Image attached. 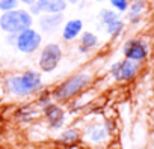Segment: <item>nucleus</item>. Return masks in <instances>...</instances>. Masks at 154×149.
<instances>
[{"label": "nucleus", "mask_w": 154, "mask_h": 149, "mask_svg": "<svg viewBox=\"0 0 154 149\" xmlns=\"http://www.w3.org/2000/svg\"><path fill=\"white\" fill-rule=\"evenodd\" d=\"M35 5L39 14H62L66 9V0H36Z\"/></svg>", "instance_id": "1a4fd4ad"}, {"label": "nucleus", "mask_w": 154, "mask_h": 149, "mask_svg": "<svg viewBox=\"0 0 154 149\" xmlns=\"http://www.w3.org/2000/svg\"><path fill=\"white\" fill-rule=\"evenodd\" d=\"M98 42V38L91 33V32H83V35L80 36V50L82 51H88L91 48H94Z\"/></svg>", "instance_id": "4468645a"}, {"label": "nucleus", "mask_w": 154, "mask_h": 149, "mask_svg": "<svg viewBox=\"0 0 154 149\" xmlns=\"http://www.w3.org/2000/svg\"><path fill=\"white\" fill-rule=\"evenodd\" d=\"M79 137H80L79 131L74 130V128H71V130L63 131V133L59 136V140H60V142H63V143H74V142L79 140Z\"/></svg>", "instance_id": "dca6fc26"}, {"label": "nucleus", "mask_w": 154, "mask_h": 149, "mask_svg": "<svg viewBox=\"0 0 154 149\" xmlns=\"http://www.w3.org/2000/svg\"><path fill=\"white\" fill-rule=\"evenodd\" d=\"M42 110H44V115L47 118V122H48L50 128L59 130L63 125V122H65V113H63V110L59 106H56V104L51 103V104L45 106Z\"/></svg>", "instance_id": "6e6552de"}, {"label": "nucleus", "mask_w": 154, "mask_h": 149, "mask_svg": "<svg viewBox=\"0 0 154 149\" xmlns=\"http://www.w3.org/2000/svg\"><path fill=\"white\" fill-rule=\"evenodd\" d=\"M41 35L39 32H36L35 29H26L20 33H17L15 36V47L21 51V53H26V54H30L33 51H36L41 45Z\"/></svg>", "instance_id": "20e7f679"}, {"label": "nucleus", "mask_w": 154, "mask_h": 149, "mask_svg": "<svg viewBox=\"0 0 154 149\" xmlns=\"http://www.w3.org/2000/svg\"><path fill=\"white\" fill-rule=\"evenodd\" d=\"M85 137L91 143H101L107 137V130H106V127H103L100 124H94V125H91V127L86 128Z\"/></svg>", "instance_id": "f8f14e48"}, {"label": "nucleus", "mask_w": 154, "mask_h": 149, "mask_svg": "<svg viewBox=\"0 0 154 149\" xmlns=\"http://www.w3.org/2000/svg\"><path fill=\"white\" fill-rule=\"evenodd\" d=\"M6 89L11 95L15 97H27L33 92H36L42 86L41 74L36 71H26L20 76L9 77L6 80Z\"/></svg>", "instance_id": "f257e3e1"}, {"label": "nucleus", "mask_w": 154, "mask_h": 149, "mask_svg": "<svg viewBox=\"0 0 154 149\" xmlns=\"http://www.w3.org/2000/svg\"><path fill=\"white\" fill-rule=\"evenodd\" d=\"M145 8V2L143 0H133L131 5H130V12H128V18L131 20L133 24L139 23L140 20V14Z\"/></svg>", "instance_id": "ddd939ff"}, {"label": "nucleus", "mask_w": 154, "mask_h": 149, "mask_svg": "<svg viewBox=\"0 0 154 149\" xmlns=\"http://www.w3.org/2000/svg\"><path fill=\"white\" fill-rule=\"evenodd\" d=\"M124 56L125 59L131 60V62H142L148 57V53H149V47L145 41L142 39H128L125 44H124Z\"/></svg>", "instance_id": "0eeeda50"}, {"label": "nucleus", "mask_w": 154, "mask_h": 149, "mask_svg": "<svg viewBox=\"0 0 154 149\" xmlns=\"http://www.w3.org/2000/svg\"><path fill=\"white\" fill-rule=\"evenodd\" d=\"M112 8H115L119 12H124L128 9V0H109Z\"/></svg>", "instance_id": "6ab92c4d"}, {"label": "nucleus", "mask_w": 154, "mask_h": 149, "mask_svg": "<svg viewBox=\"0 0 154 149\" xmlns=\"http://www.w3.org/2000/svg\"><path fill=\"white\" fill-rule=\"evenodd\" d=\"M106 29H107V33H109L110 36H113V38H118V36L121 35L122 29H124V23H122L121 20H116V21H113L112 24H109Z\"/></svg>", "instance_id": "f3484780"}, {"label": "nucleus", "mask_w": 154, "mask_h": 149, "mask_svg": "<svg viewBox=\"0 0 154 149\" xmlns=\"http://www.w3.org/2000/svg\"><path fill=\"white\" fill-rule=\"evenodd\" d=\"M83 30V21L82 20H69L63 24V30H62V38L65 41H72L79 36Z\"/></svg>", "instance_id": "9b49d317"}, {"label": "nucleus", "mask_w": 154, "mask_h": 149, "mask_svg": "<svg viewBox=\"0 0 154 149\" xmlns=\"http://www.w3.org/2000/svg\"><path fill=\"white\" fill-rule=\"evenodd\" d=\"M68 2H69L71 5H75V3H79V0H68Z\"/></svg>", "instance_id": "412c9836"}, {"label": "nucleus", "mask_w": 154, "mask_h": 149, "mask_svg": "<svg viewBox=\"0 0 154 149\" xmlns=\"http://www.w3.org/2000/svg\"><path fill=\"white\" fill-rule=\"evenodd\" d=\"M91 80V76L88 72H80L75 76L69 77L68 80H65L60 86H57L53 92V98L56 101H68L72 97H75L80 91H83L88 83Z\"/></svg>", "instance_id": "7ed1b4c3"}, {"label": "nucleus", "mask_w": 154, "mask_h": 149, "mask_svg": "<svg viewBox=\"0 0 154 149\" xmlns=\"http://www.w3.org/2000/svg\"><path fill=\"white\" fill-rule=\"evenodd\" d=\"M24 3V5H29V6H32V5H35L36 3V0H18V3Z\"/></svg>", "instance_id": "aec40b11"}, {"label": "nucleus", "mask_w": 154, "mask_h": 149, "mask_svg": "<svg viewBox=\"0 0 154 149\" xmlns=\"http://www.w3.org/2000/svg\"><path fill=\"white\" fill-rule=\"evenodd\" d=\"M18 0H0V11L2 12H9L17 9Z\"/></svg>", "instance_id": "a211bd4d"}, {"label": "nucleus", "mask_w": 154, "mask_h": 149, "mask_svg": "<svg viewBox=\"0 0 154 149\" xmlns=\"http://www.w3.org/2000/svg\"><path fill=\"white\" fill-rule=\"evenodd\" d=\"M97 2H103V0H97Z\"/></svg>", "instance_id": "4be33fe9"}, {"label": "nucleus", "mask_w": 154, "mask_h": 149, "mask_svg": "<svg viewBox=\"0 0 154 149\" xmlns=\"http://www.w3.org/2000/svg\"><path fill=\"white\" fill-rule=\"evenodd\" d=\"M33 18L29 11L14 9L9 12H3L0 17V29L9 35H17L26 29H30Z\"/></svg>", "instance_id": "f03ea898"}, {"label": "nucleus", "mask_w": 154, "mask_h": 149, "mask_svg": "<svg viewBox=\"0 0 154 149\" xmlns=\"http://www.w3.org/2000/svg\"><path fill=\"white\" fill-rule=\"evenodd\" d=\"M62 59V50L57 44H47L39 56V68L44 72H51L57 68Z\"/></svg>", "instance_id": "39448f33"}, {"label": "nucleus", "mask_w": 154, "mask_h": 149, "mask_svg": "<svg viewBox=\"0 0 154 149\" xmlns=\"http://www.w3.org/2000/svg\"><path fill=\"white\" fill-rule=\"evenodd\" d=\"M139 71V65L136 62H131L128 59H122L119 62H115L110 66V76L116 82H128L131 80Z\"/></svg>", "instance_id": "423d86ee"}, {"label": "nucleus", "mask_w": 154, "mask_h": 149, "mask_svg": "<svg viewBox=\"0 0 154 149\" xmlns=\"http://www.w3.org/2000/svg\"><path fill=\"white\" fill-rule=\"evenodd\" d=\"M100 20H101V23L107 27V26L112 24L113 21L119 20V15H118L116 11H112V9H101V12H100Z\"/></svg>", "instance_id": "2eb2a0df"}, {"label": "nucleus", "mask_w": 154, "mask_h": 149, "mask_svg": "<svg viewBox=\"0 0 154 149\" xmlns=\"http://www.w3.org/2000/svg\"><path fill=\"white\" fill-rule=\"evenodd\" d=\"M63 23V14H44L39 17L38 24L42 32H54Z\"/></svg>", "instance_id": "9d476101"}]
</instances>
